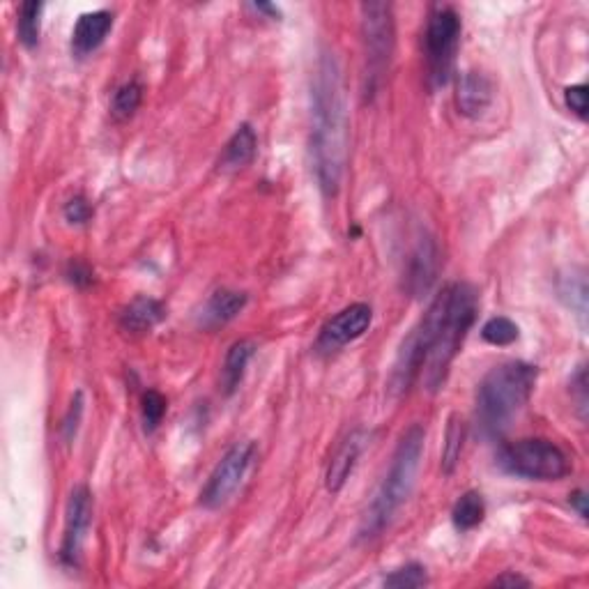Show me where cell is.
I'll use <instances>...</instances> for the list:
<instances>
[{
    "label": "cell",
    "mask_w": 589,
    "mask_h": 589,
    "mask_svg": "<svg viewBox=\"0 0 589 589\" xmlns=\"http://www.w3.org/2000/svg\"><path fill=\"white\" fill-rule=\"evenodd\" d=\"M477 311L479 295L470 283H449L442 288L424 318L403 341L392 373L394 392H408L417 380H424L428 392H438L477 320Z\"/></svg>",
    "instance_id": "obj_1"
},
{
    "label": "cell",
    "mask_w": 589,
    "mask_h": 589,
    "mask_svg": "<svg viewBox=\"0 0 589 589\" xmlns=\"http://www.w3.org/2000/svg\"><path fill=\"white\" fill-rule=\"evenodd\" d=\"M309 157L320 194L339 196L348 162V113L343 72L332 51L320 53L311 79Z\"/></svg>",
    "instance_id": "obj_2"
},
{
    "label": "cell",
    "mask_w": 589,
    "mask_h": 589,
    "mask_svg": "<svg viewBox=\"0 0 589 589\" xmlns=\"http://www.w3.org/2000/svg\"><path fill=\"white\" fill-rule=\"evenodd\" d=\"M424 442H426V431L424 426H410L408 431L403 433L399 440V447H396L392 463H389V470L385 479L380 481L376 495L366 509L364 520H362V539H376L389 527L396 511L403 507V502L408 500L412 488H415L419 463H422L424 454Z\"/></svg>",
    "instance_id": "obj_3"
},
{
    "label": "cell",
    "mask_w": 589,
    "mask_h": 589,
    "mask_svg": "<svg viewBox=\"0 0 589 589\" xmlns=\"http://www.w3.org/2000/svg\"><path fill=\"white\" fill-rule=\"evenodd\" d=\"M537 366L525 362H504L479 382L477 422L481 433L497 438L518 417L537 385Z\"/></svg>",
    "instance_id": "obj_4"
},
{
    "label": "cell",
    "mask_w": 589,
    "mask_h": 589,
    "mask_svg": "<svg viewBox=\"0 0 589 589\" xmlns=\"http://www.w3.org/2000/svg\"><path fill=\"white\" fill-rule=\"evenodd\" d=\"M362 42H364V95L373 97L385 76L394 53L396 30L392 5L364 3L362 7Z\"/></svg>",
    "instance_id": "obj_5"
},
{
    "label": "cell",
    "mask_w": 589,
    "mask_h": 589,
    "mask_svg": "<svg viewBox=\"0 0 589 589\" xmlns=\"http://www.w3.org/2000/svg\"><path fill=\"white\" fill-rule=\"evenodd\" d=\"M497 465L507 474L532 481H557L571 472L564 449L543 438L518 440L514 445L502 447Z\"/></svg>",
    "instance_id": "obj_6"
},
{
    "label": "cell",
    "mask_w": 589,
    "mask_h": 589,
    "mask_svg": "<svg viewBox=\"0 0 589 589\" xmlns=\"http://www.w3.org/2000/svg\"><path fill=\"white\" fill-rule=\"evenodd\" d=\"M461 17L451 7H435L426 24V70L433 88L447 86L461 44Z\"/></svg>",
    "instance_id": "obj_7"
},
{
    "label": "cell",
    "mask_w": 589,
    "mask_h": 589,
    "mask_svg": "<svg viewBox=\"0 0 589 589\" xmlns=\"http://www.w3.org/2000/svg\"><path fill=\"white\" fill-rule=\"evenodd\" d=\"M256 454L258 447L254 440L237 442V445L226 451L201 491V504L205 509H219L231 500L244 477H247L251 463L256 461Z\"/></svg>",
    "instance_id": "obj_8"
},
{
    "label": "cell",
    "mask_w": 589,
    "mask_h": 589,
    "mask_svg": "<svg viewBox=\"0 0 589 589\" xmlns=\"http://www.w3.org/2000/svg\"><path fill=\"white\" fill-rule=\"evenodd\" d=\"M440 272V249L428 231H419L403 265V290L410 297H424Z\"/></svg>",
    "instance_id": "obj_9"
},
{
    "label": "cell",
    "mask_w": 589,
    "mask_h": 589,
    "mask_svg": "<svg viewBox=\"0 0 589 589\" xmlns=\"http://www.w3.org/2000/svg\"><path fill=\"white\" fill-rule=\"evenodd\" d=\"M371 323H373V309L369 307V304L364 302L350 304V307L339 311L334 318H330L323 325V330H320L318 341H316V350L320 355L336 353V350L348 346V343L357 341L359 336H364V332H369Z\"/></svg>",
    "instance_id": "obj_10"
},
{
    "label": "cell",
    "mask_w": 589,
    "mask_h": 589,
    "mask_svg": "<svg viewBox=\"0 0 589 589\" xmlns=\"http://www.w3.org/2000/svg\"><path fill=\"white\" fill-rule=\"evenodd\" d=\"M90 523H93V495H90L88 486H76L67 500L63 546H60V562L65 566L79 564Z\"/></svg>",
    "instance_id": "obj_11"
},
{
    "label": "cell",
    "mask_w": 589,
    "mask_h": 589,
    "mask_svg": "<svg viewBox=\"0 0 589 589\" xmlns=\"http://www.w3.org/2000/svg\"><path fill=\"white\" fill-rule=\"evenodd\" d=\"M493 102V83L481 72H465L458 79L456 109L465 118H479Z\"/></svg>",
    "instance_id": "obj_12"
},
{
    "label": "cell",
    "mask_w": 589,
    "mask_h": 589,
    "mask_svg": "<svg viewBox=\"0 0 589 589\" xmlns=\"http://www.w3.org/2000/svg\"><path fill=\"white\" fill-rule=\"evenodd\" d=\"M113 28V14L106 10L81 14L72 30V51L79 58L95 53L106 42Z\"/></svg>",
    "instance_id": "obj_13"
},
{
    "label": "cell",
    "mask_w": 589,
    "mask_h": 589,
    "mask_svg": "<svg viewBox=\"0 0 589 589\" xmlns=\"http://www.w3.org/2000/svg\"><path fill=\"white\" fill-rule=\"evenodd\" d=\"M364 447H366V433L364 431L350 433L348 438L341 442V447L336 449V454L330 463V470H327V479H325L327 491L339 493L341 488L346 486V481L350 479V474H353Z\"/></svg>",
    "instance_id": "obj_14"
},
{
    "label": "cell",
    "mask_w": 589,
    "mask_h": 589,
    "mask_svg": "<svg viewBox=\"0 0 589 589\" xmlns=\"http://www.w3.org/2000/svg\"><path fill=\"white\" fill-rule=\"evenodd\" d=\"M166 316L164 304L152 297H136L120 311V327L129 334H145L162 323Z\"/></svg>",
    "instance_id": "obj_15"
},
{
    "label": "cell",
    "mask_w": 589,
    "mask_h": 589,
    "mask_svg": "<svg viewBox=\"0 0 589 589\" xmlns=\"http://www.w3.org/2000/svg\"><path fill=\"white\" fill-rule=\"evenodd\" d=\"M247 302H249L247 293H240V290H228V288L217 290L203 309V318H201L203 327L214 330V327L231 323V320L240 316L242 309L247 307Z\"/></svg>",
    "instance_id": "obj_16"
},
{
    "label": "cell",
    "mask_w": 589,
    "mask_h": 589,
    "mask_svg": "<svg viewBox=\"0 0 589 589\" xmlns=\"http://www.w3.org/2000/svg\"><path fill=\"white\" fill-rule=\"evenodd\" d=\"M256 152H258V136L254 132V127H251L249 122H244V125L235 129L231 141L226 143L224 155H221L219 164L221 168L235 171V168H244L254 162Z\"/></svg>",
    "instance_id": "obj_17"
},
{
    "label": "cell",
    "mask_w": 589,
    "mask_h": 589,
    "mask_svg": "<svg viewBox=\"0 0 589 589\" xmlns=\"http://www.w3.org/2000/svg\"><path fill=\"white\" fill-rule=\"evenodd\" d=\"M256 353V346L251 341H237L226 353L224 362V392L231 396L237 392V387L242 385L244 373H247V366L251 357Z\"/></svg>",
    "instance_id": "obj_18"
},
{
    "label": "cell",
    "mask_w": 589,
    "mask_h": 589,
    "mask_svg": "<svg viewBox=\"0 0 589 589\" xmlns=\"http://www.w3.org/2000/svg\"><path fill=\"white\" fill-rule=\"evenodd\" d=\"M486 516V504L484 497H481L477 491H468L458 497V502L454 504V511H451V520H454V527L458 532H470L474 527H479L484 523Z\"/></svg>",
    "instance_id": "obj_19"
},
{
    "label": "cell",
    "mask_w": 589,
    "mask_h": 589,
    "mask_svg": "<svg viewBox=\"0 0 589 589\" xmlns=\"http://www.w3.org/2000/svg\"><path fill=\"white\" fill-rule=\"evenodd\" d=\"M42 10H44V5L35 3V0H28V3L21 5L17 35H19V42L24 44L26 49H35L37 42H40Z\"/></svg>",
    "instance_id": "obj_20"
},
{
    "label": "cell",
    "mask_w": 589,
    "mask_h": 589,
    "mask_svg": "<svg viewBox=\"0 0 589 589\" xmlns=\"http://www.w3.org/2000/svg\"><path fill=\"white\" fill-rule=\"evenodd\" d=\"M143 102V88L139 81H127L125 86H120L113 95L111 102V116L118 122H125L139 111V106Z\"/></svg>",
    "instance_id": "obj_21"
},
{
    "label": "cell",
    "mask_w": 589,
    "mask_h": 589,
    "mask_svg": "<svg viewBox=\"0 0 589 589\" xmlns=\"http://www.w3.org/2000/svg\"><path fill=\"white\" fill-rule=\"evenodd\" d=\"M168 410V401L162 392L157 389H148L141 399V415H143V428L145 433H155L159 424Z\"/></svg>",
    "instance_id": "obj_22"
},
{
    "label": "cell",
    "mask_w": 589,
    "mask_h": 589,
    "mask_svg": "<svg viewBox=\"0 0 589 589\" xmlns=\"http://www.w3.org/2000/svg\"><path fill=\"white\" fill-rule=\"evenodd\" d=\"M463 438H465V428L463 422H458V417L454 415L449 419L447 426V442H445V451H442V470L447 474L454 472V468L461 461V451H463Z\"/></svg>",
    "instance_id": "obj_23"
},
{
    "label": "cell",
    "mask_w": 589,
    "mask_h": 589,
    "mask_svg": "<svg viewBox=\"0 0 589 589\" xmlns=\"http://www.w3.org/2000/svg\"><path fill=\"white\" fill-rule=\"evenodd\" d=\"M481 336H484V341L491 343V346H511V343L518 339V325L514 320L497 316L488 320L484 330H481Z\"/></svg>",
    "instance_id": "obj_24"
},
{
    "label": "cell",
    "mask_w": 589,
    "mask_h": 589,
    "mask_svg": "<svg viewBox=\"0 0 589 589\" xmlns=\"http://www.w3.org/2000/svg\"><path fill=\"white\" fill-rule=\"evenodd\" d=\"M424 585H428L426 569L417 562L405 564L401 566V569H396L392 576L385 578V587H392V589H417Z\"/></svg>",
    "instance_id": "obj_25"
},
{
    "label": "cell",
    "mask_w": 589,
    "mask_h": 589,
    "mask_svg": "<svg viewBox=\"0 0 589 589\" xmlns=\"http://www.w3.org/2000/svg\"><path fill=\"white\" fill-rule=\"evenodd\" d=\"M93 217V208H90V203L86 201L83 196H74L67 201L65 205V219L70 221L74 226H81L86 224V221Z\"/></svg>",
    "instance_id": "obj_26"
},
{
    "label": "cell",
    "mask_w": 589,
    "mask_h": 589,
    "mask_svg": "<svg viewBox=\"0 0 589 589\" xmlns=\"http://www.w3.org/2000/svg\"><path fill=\"white\" fill-rule=\"evenodd\" d=\"M564 99H566V106L576 113L580 120L587 118V86L585 83H580V86H571L564 90Z\"/></svg>",
    "instance_id": "obj_27"
},
{
    "label": "cell",
    "mask_w": 589,
    "mask_h": 589,
    "mask_svg": "<svg viewBox=\"0 0 589 589\" xmlns=\"http://www.w3.org/2000/svg\"><path fill=\"white\" fill-rule=\"evenodd\" d=\"M81 412H83V394L79 392L74 396V401L70 405V412H67L65 422H63V435H65L67 442L74 438L76 426H79V422H81Z\"/></svg>",
    "instance_id": "obj_28"
},
{
    "label": "cell",
    "mask_w": 589,
    "mask_h": 589,
    "mask_svg": "<svg viewBox=\"0 0 589 589\" xmlns=\"http://www.w3.org/2000/svg\"><path fill=\"white\" fill-rule=\"evenodd\" d=\"M67 277H70V281L74 283V286H88L90 281H93V272H90L88 265L79 263V260H72L70 267H67Z\"/></svg>",
    "instance_id": "obj_29"
},
{
    "label": "cell",
    "mask_w": 589,
    "mask_h": 589,
    "mask_svg": "<svg viewBox=\"0 0 589 589\" xmlns=\"http://www.w3.org/2000/svg\"><path fill=\"white\" fill-rule=\"evenodd\" d=\"M571 389L578 394V408L583 410V417H585V410H587V396H585V392H587V387H585V369H580V371H578V376H576V387H571Z\"/></svg>",
    "instance_id": "obj_30"
},
{
    "label": "cell",
    "mask_w": 589,
    "mask_h": 589,
    "mask_svg": "<svg viewBox=\"0 0 589 589\" xmlns=\"http://www.w3.org/2000/svg\"><path fill=\"white\" fill-rule=\"evenodd\" d=\"M493 585L495 587H518V585L527 587V585H530V580L520 578V576H516V573H504V576L493 580Z\"/></svg>",
    "instance_id": "obj_31"
},
{
    "label": "cell",
    "mask_w": 589,
    "mask_h": 589,
    "mask_svg": "<svg viewBox=\"0 0 589 589\" xmlns=\"http://www.w3.org/2000/svg\"><path fill=\"white\" fill-rule=\"evenodd\" d=\"M571 504L578 509L580 518H585V520H587V497H585L583 491H576V493L571 495Z\"/></svg>",
    "instance_id": "obj_32"
}]
</instances>
